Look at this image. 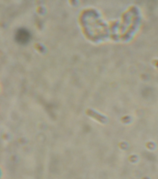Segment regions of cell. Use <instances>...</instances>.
<instances>
[{
	"label": "cell",
	"mask_w": 158,
	"mask_h": 179,
	"mask_svg": "<svg viewBox=\"0 0 158 179\" xmlns=\"http://www.w3.org/2000/svg\"><path fill=\"white\" fill-rule=\"evenodd\" d=\"M18 41L21 43L27 42L29 38V35L25 30H20L19 31L17 36Z\"/></svg>",
	"instance_id": "6da1fadb"
}]
</instances>
